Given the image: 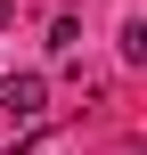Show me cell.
I'll return each mask as SVG.
<instances>
[{
    "label": "cell",
    "mask_w": 147,
    "mask_h": 155,
    "mask_svg": "<svg viewBox=\"0 0 147 155\" xmlns=\"http://www.w3.org/2000/svg\"><path fill=\"white\" fill-rule=\"evenodd\" d=\"M0 106H8L16 123H33V114L49 106V82H41V74H8V82H0Z\"/></svg>",
    "instance_id": "1"
},
{
    "label": "cell",
    "mask_w": 147,
    "mask_h": 155,
    "mask_svg": "<svg viewBox=\"0 0 147 155\" xmlns=\"http://www.w3.org/2000/svg\"><path fill=\"white\" fill-rule=\"evenodd\" d=\"M8 16H16V0H0V25H8Z\"/></svg>",
    "instance_id": "2"
}]
</instances>
